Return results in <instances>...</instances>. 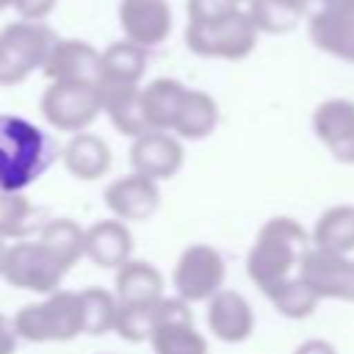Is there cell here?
<instances>
[{
    "instance_id": "cell-8",
    "label": "cell",
    "mask_w": 354,
    "mask_h": 354,
    "mask_svg": "<svg viewBox=\"0 0 354 354\" xmlns=\"http://www.w3.org/2000/svg\"><path fill=\"white\" fill-rule=\"evenodd\" d=\"M64 274L66 271L61 268V263L39 241H19V243L8 246L6 266H3V279L11 288L50 296V293L61 290Z\"/></svg>"
},
{
    "instance_id": "cell-32",
    "label": "cell",
    "mask_w": 354,
    "mask_h": 354,
    "mask_svg": "<svg viewBox=\"0 0 354 354\" xmlns=\"http://www.w3.org/2000/svg\"><path fill=\"white\" fill-rule=\"evenodd\" d=\"M304 19L321 14H354V0H296Z\"/></svg>"
},
{
    "instance_id": "cell-16",
    "label": "cell",
    "mask_w": 354,
    "mask_h": 354,
    "mask_svg": "<svg viewBox=\"0 0 354 354\" xmlns=\"http://www.w3.org/2000/svg\"><path fill=\"white\" fill-rule=\"evenodd\" d=\"M207 326L221 343H243L254 332V310L243 293L224 288L207 301Z\"/></svg>"
},
{
    "instance_id": "cell-24",
    "label": "cell",
    "mask_w": 354,
    "mask_h": 354,
    "mask_svg": "<svg viewBox=\"0 0 354 354\" xmlns=\"http://www.w3.org/2000/svg\"><path fill=\"white\" fill-rule=\"evenodd\" d=\"M147 72V47L119 39L102 50V66H100V83H124L138 86Z\"/></svg>"
},
{
    "instance_id": "cell-37",
    "label": "cell",
    "mask_w": 354,
    "mask_h": 354,
    "mask_svg": "<svg viewBox=\"0 0 354 354\" xmlns=\"http://www.w3.org/2000/svg\"><path fill=\"white\" fill-rule=\"evenodd\" d=\"M3 8H14V0H0V11Z\"/></svg>"
},
{
    "instance_id": "cell-13",
    "label": "cell",
    "mask_w": 354,
    "mask_h": 354,
    "mask_svg": "<svg viewBox=\"0 0 354 354\" xmlns=\"http://www.w3.org/2000/svg\"><path fill=\"white\" fill-rule=\"evenodd\" d=\"M119 25L124 39L141 47H158L171 33V6L169 0H122L119 3Z\"/></svg>"
},
{
    "instance_id": "cell-35",
    "label": "cell",
    "mask_w": 354,
    "mask_h": 354,
    "mask_svg": "<svg viewBox=\"0 0 354 354\" xmlns=\"http://www.w3.org/2000/svg\"><path fill=\"white\" fill-rule=\"evenodd\" d=\"M293 354H337V348L324 337H310L293 348Z\"/></svg>"
},
{
    "instance_id": "cell-14",
    "label": "cell",
    "mask_w": 354,
    "mask_h": 354,
    "mask_svg": "<svg viewBox=\"0 0 354 354\" xmlns=\"http://www.w3.org/2000/svg\"><path fill=\"white\" fill-rule=\"evenodd\" d=\"M102 196H105V207L119 221H147L160 207L158 183L144 177V174H136V171H130L124 177H116L105 188Z\"/></svg>"
},
{
    "instance_id": "cell-29",
    "label": "cell",
    "mask_w": 354,
    "mask_h": 354,
    "mask_svg": "<svg viewBox=\"0 0 354 354\" xmlns=\"http://www.w3.org/2000/svg\"><path fill=\"white\" fill-rule=\"evenodd\" d=\"M271 304H274V310L279 313V315H285V318H290V321H301V318H310L315 310H318V304H321V296L296 274L293 279H288L285 285H279L271 296H266Z\"/></svg>"
},
{
    "instance_id": "cell-20",
    "label": "cell",
    "mask_w": 354,
    "mask_h": 354,
    "mask_svg": "<svg viewBox=\"0 0 354 354\" xmlns=\"http://www.w3.org/2000/svg\"><path fill=\"white\" fill-rule=\"evenodd\" d=\"M310 41L346 64H354V14H321L307 19Z\"/></svg>"
},
{
    "instance_id": "cell-25",
    "label": "cell",
    "mask_w": 354,
    "mask_h": 354,
    "mask_svg": "<svg viewBox=\"0 0 354 354\" xmlns=\"http://www.w3.org/2000/svg\"><path fill=\"white\" fill-rule=\"evenodd\" d=\"M185 91H188V86L174 80V77H155L141 88L144 113H147V122L152 130H169L171 133Z\"/></svg>"
},
{
    "instance_id": "cell-4",
    "label": "cell",
    "mask_w": 354,
    "mask_h": 354,
    "mask_svg": "<svg viewBox=\"0 0 354 354\" xmlns=\"http://www.w3.org/2000/svg\"><path fill=\"white\" fill-rule=\"evenodd\" d=\"M17 335L28 343H66L83 335L80 296L72 290H55L41 301L25 304L14 315Z\"/></svg>"
},
{
    "instance_id": "cell-31",
    "label": "cell",
    "mask_w": 354,
    "mask_h": 354,
    "mask_svg": "<svg viewBox=\"0 0 354 354\" xmlns=\"http://www.w3.org/2000/svg\"><path fill=\"white\" fill-rule=\"evenodd\" d=\"M155 307H141V304H119V313H116V324H113V332L127 340V343H144L152 337V329H155Z\"/></svg>"
},
{
    "instance_id": "cell-6",
    "label": "cell",
    "mask_w": 354,
    "mask_h": 354,
    "mask_svg": "<svg viewBox=\"0 0 354 354\" xmlns=\"http://www.w3.org/2000/svg\"><path fill=\"white\" fill-rule=\"evenodd\" d=\"M44 122L61 133H86L102 113L100 83H50L39 100Z\"/></svg>"
},
{
    "instance_id": "cell-36",
    "label": "cell",
    "mask_w": 354,
    "mask_h": 354,
    "mask_svg": "<svg viewBox=\"0 0 354 354\" xmlns=\"http://www.w3.org/2000/svg\"><path fill=\"white\" fill-rule=\"evenodd\" d=\"M6 254H8V243H6V238H0V277H3V266H6Z\"/></svg>"
},
{
    "instance_id": "cell-30",
    "label": "cell",
    "mask_w": 354,
    "mask_h": 354,
    "mask_svg": "<svg viewBox=\"0 0 354 354\" xmlns=\"http://www.w3.org/2000/svg\"><path fill=\"white\" fill-rule=\"evenodd\" d=\"M33 230V207L25 194L0 191V238H25Z\"/></svg>"
},
{
    "instance_id": "cell-27",
    "label": "cell",
    "mask_w": 354,
    "mask_h": 354,
    "mask_svg": "<svg viewBox=\"0 0 354 354\" xmlns=\"http://www.w3.org/2000/svg\"><path fill=\"white\" fill-rule=\"evenodd\" d=\"M246 11H249L254 28L260 33H268V36L290 33L304 19V14L296 6V0H249Z\"/></svg>"
},
{
    "instance_id": "cell-5",
    "label": "cell",
    "mask_w": 354,
    "mask_h": 354,
    "mask_svg": "<svg viewBox=\"0 0 354 354\" xmlns=\"http://www.w3.org/2000/svg\"><path fill=\"white\" fill-rule=\"evenodd\" d=\"M58 36L44 22L17 19L0 30V86H17L44 69Z\"/></svg>"
},
{
    "instance_id": "cell-28",
    "label": "cell",
    "mask_w": 354,
    "mask_h": 354,
    "mask_svg": "<svg viewBox=\"0 0 354 354\" xmlns=\"http://www.w3.org/2000/svg\"><path fill=\"white\" fill-rule=\"evenodd\" d=\"M80 310H83V335H105L113 332L116 313H119V299L102 285L83 288L80 293Z\"/></svg>"
},
{
    "instance_id": "cell-7",
    "label": "cell",
    "mask_w": 354,
    "mask_h": 354,
    "mask_svg": "<svg viewBox=\"0 0 354 354\" xmlns=\"http://www.w3.org/2000/svg\"><path fill=\"white\" fill-rule=\"evenodd\" d=\"M224 279H227V263L221 252L210 243L185 246L171 271V285L177 296L185 299L188 304L210 301L218 290H224Z\"/></svg>"
},
{
    "instance_id": "cell-26",
    "label": "cell",
    "mask_w": 354,
    "mask_h": 354,
    "mask_svg": "<svg viewBox=\"0 0 354 354\" xmlns=\"http://www.w3.org/2000/svg\"><path fill=\"white\" fill-rule=\"evenodd\" d=\"M39 243L69 271L80 257H86V230L72 218H53L39 230Z\"/></svg>"
},
{
    "instance_id": "cell-3",
    "label": "cell",
    "mask_w": 354,
    "mask_h": 354,
    "mask_svg": "<svg viewBox=\"0 0 354 354\" xmlns=\"http://www.w3.org/2000/svg\"><path fill=\"white\" fill-rule=\"evenodd\" d=\"M53 141L33 122L0 113V191L22 194L53 163Z\"/></svg>"
},
{
    "instance_id": "cell-22",
    "label": "cell",
    "mask_w": 354,
    "mask_h": 354,
    "mask_svg": "<svg viewBox=\"0 0 354 354\" xmlns=\"http://www.w3.org/2000/svg\"><path fill=\"white\" fill-rule=\"evenodd\" d=\"M310 241L315 249L324 252H335V254H351L354 252V205L340 202L326 207L313 230H310Z\"/></svg>"
},
{
    "instance_id": "cell-23",
    "label": "cell",
    "mask_w": 354,
    "mask_h": 354,
    "mask_svg": "<svg viewBox=\"0 0 354 354\" xmlns=\"http://www.w3.org/2000/svg\"><path fill=\"white\" fill-rule=\"evenodd\" d=\"M218 124V105L207 91L188 88L183 97V105L177 111L171 133L183 141H202L207 138Z\"/></svg>"
},
{
    "instance_id": "cell-11",
    "label": "cell",
    "mask_w": 354,
    "mask_h": 354,
    "mask_svg": "<svg viewBox=\"0 0 354 354\" xmlns=\"http://www.w3.org/2000/svg\"><path fill=\"white\" fill-rule=\"evenodd\" d=\"M313 133L332 155V160L343 166H354V100L329 97L313 111Z\"/></svg>"
},
{
    "instance_id": "cell-2",
    "label": "cell",
    "mask_w": 354,
    "mask_h": 354,
    "mask_svg": "<svg viewBox=\"0 0 354 354\" xmlns=\"http://www.w3.org/2000/svg\"><path fill=\"white\" fill-rule=\"evenodd\" d=\"M310 232L290 216L268 218L246 254V274L263 296H271L279 285L299 274L304 254L310 252Z\"/></svg>"
},
{
    "instance_id": "cell-33",
    "label": "cell",
    "mask_w": 354,
    "mask_h": 354,
    "mask_svg": "<svg viewBox=\"0 0 354 354\" xmlns=\"http://www.w3.org/2000/svg\"><path fill=\"white\" fill-rule=\"evenodd\" d=\"M14 8L19 11L22 19L41 22V19L55 8V0H14Z\"/></svg>"
},
{
    "instance_id": "cell-1",
    "label": "cell",
    "mask_w": 354,
    "mask_h": 354,
    "mask_svg": "<svg viewBox=\"0 0 354 354\" xmlns=\"http://www.w3.org/2000/svg\"><path fill=\"white\" fill-rule=\"evenodd\" d=\"M185 44L199 58L243 61L257 47L260 30L249 11L232 0H188Z\"/></svg>"
},
{
    "instance_id": "cell-9",
    "label": "cell",
    "mask_w": 354,
    "mask_h": 354,
    "mask_svg": "<svg viewBox=\"0 0 354 354\" xmlns=\"http://www.w3.org/2000/svg\"><path fill=\"white\" fill-rule=\"evenodd\" d=\"M149 346L152 354H207V340L194 326V313L185 299L163 296L158 301Z\"/></svg>"
},
{
    "instance_id": "cell-19",
    "label": "cell",
    "mask_w": 354,
    "mask_h": 354,
    "mask_svg": "<svg viewBox=\"0 0 354 354\" xmlns=\"http://www.w3.org/2000/svg\"><path fill=\"white\" fill-rule=\"evenodd\" d=\"M116 299L119 304L152 307L163 299V277L147 260H127L116 268Z\"/></svg>"
},
{
    "instance_id": "cell-12",
    "label": "cell",
    "mask_w": 354,
    "mask_h": 354,
    "mask_svg": "<svg viewBox=\"0 0 354 354\" xmlns=\"http://www.w3.org/2000/svg\"><path fill=\"white\" fill-rule=\"evenodd\" d=\"M183 138H177L169 130H147L144 136L133 138L130 144V169L136 174H144L155 183L174 177L183 169Z\"/></svg>"
},
{
    "instance_id": "cell-17",
    "label": "cell",
    "mask_w": 354,
    "mask_h": 354,
    "mask_svg": "<svg viewBox=\"0 0 354 354\" xmlns=\"http://www.w3.org/2000/svg\"><path fill=\"white\" fill-rule=\"evenodd\" d=\"M100 97H102V113H108L111 124L127 136L138 138L149 127L147 113H144V100H141V86H124V83H100Z\"/></svg>"
},
{
    "instance_id": "cell-10",
    "label": "cell",
    "mask_w": 354,
    "mask_h": 354,
    "mask_svg": "<svg viewBox=\"0 0 354 354\" xmlns=\"http://www.w3.org/2000/svg\"><path fill=\"white\" fill-rule=\"evenodd\" d=\"M299 277L324 299L354 304V257L310 246L299 266Z\"/></svg>"
},
{
    "instance_id": "cell-34",
    "label": "cell",
    "mask_w": 354,
    "mask_h": 354,
    "mask_svg": "<svg viewBox=\"0 0 354 354\" xmlns=\"http://www.w3.org/2000/svg\"><path fill=\"white\" fill-rule=\"evenodd\" d=\"M17 343H19V335H17L14 318H6L0 313V354H14Z\"/></svg>"
},
{
    "instance_id": "cell-21",
    "label": "cell",
    "mask_w": 354,
    "mask_h": 354,
    "mask_svg": "<svg viewBox=\"0 0 354 354\" xmlns=\"http://www.w3.org/2000/svg\"><path fill=\"white\" fill-rule=\"evenodd\" d=\"M64 166L75 180H100L111 169V147L94 133H75L66 141Z\"/></svg>"
},
{
    "instance_id": "cell-38",
    "label": "cell",
    "mask_w": 354,
    "mask_h": 354,
    "mask_svg": "<svg viewBox=\"0 0 354 354\" xmlns=\"http://www.w3.org/2000/svg\"><path fill=\"white\" fill-rule=\"evenodd\" d=\"M232 3H238V6H241V3H249V0H232Z\"/></svg>"
},
{
    "instance_id": "cell-15",
    "label": "cell",
    "mask_w": 354,
    "mask_h": 354,
    "mask_svg": "<svg viewBox=\"0 0 354 354\" xmlns=\"http://www.w3.org/2000/svg\"><path fill=\"white\" fill-rule=\"evenodd\" d=\"M100 66L102 50L83 39H58L41 72L50 83H100Z\"/></svg>"
},
{
    "instance_id": "cell-18",
    "label": "cell",
    "mask_w": 354,
    "mask_h": 354,
    "mask_svg": "<svg viewBox=\"0 0 354 354\" xmlns=\"http://www.w3.org/2000/svg\"><path fill=\"white\" fill-rule=\"evenodd\" d=\"M133 254V235L124 221L102 218L86 230V257L100 268H122Z\"/></svg>"
}]
</instances>
